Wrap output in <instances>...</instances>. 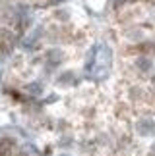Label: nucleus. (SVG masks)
Masks as SVG:
<instances>
[{"mask_svg":"<svg viewBox=\"0 0 155 156\" xmlns=\"http://www.w3.org/2000/svg\"><path fill=\"white\" fill-rule=\"evenodd\" d=\"M16 46V35L10 29H0V52L8 54Z\"/></svg>","mask_w":155,"mask_h":156,"instance_id":"nucleus-1","label":"nucleus"},{"mask_svg":"<svg viewBox=\"0 0 155 156\" xmlns=\"http://www.w3.org/2000/svg\"><path fill=\"white\" fill-rule=\"evenodd\" d=\"M17 151V143L12 137H0V156H14Z\"/></svg>","mask_w":155,"mask_h":156,"instance_id":"nucleus-2","label":"nucleus"},{"mask_svg":"<svg viewBox=\"0 0 155 156\" xmlns=\"http://www.w3.org/2000/svg\"><path fill=\"white\" fill-rule=\"evenodd\" d=\"M45 4H56V2H60V0H43Z\"/></svg>","mask_w":155,"mask_h":156,"instance_id":"nucleus-3","label":"nucleus"}]
</instances>
